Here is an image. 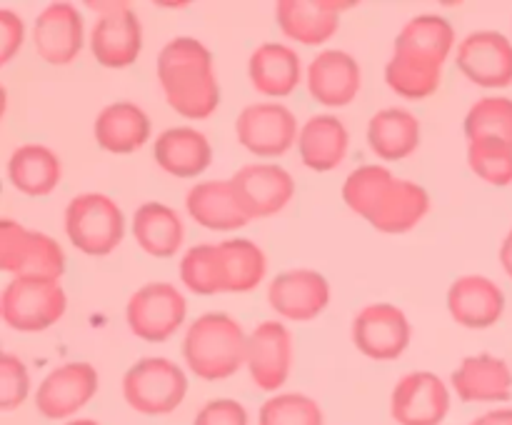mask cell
Returning a JSON list of instances; mask_svg holds the SVG:
<instances>
[{
  "instance_id": "484cf974",
  "label": "cell",
  "mask_w": 512,
  "mask_h": 425,
  "mask_svg": "<svg viewBox=\"0 0 512 425\" xmlns=\"http://www.w3.org/2000/svg\"><path fill=\"white\" fill-rule=\"evenodd\" d=\"M153 158L175 178H195L213 160L208 138L195 128H168L153 145Z\"/></svg>"
},
{
  "instance_id": "83f0119b",
  "label": "cell",
  "mask_w": 512,
  "mask_h": 425,
  "mask_svg": "<svg viewBox=\"0 0 512 425\" xmlns=\"http://www.w3.org/2000/svg\"><path fill=\"white\" fill-rule=\"evenodd\" d=\"M150 138V118L135 103L120 100L100 110L95 118V140L103 150L128 155Z\"/></svg>"
},
{
  "instance_id": "f546056e",
  "label": "cell",
  "mask_w": 512,
  "mask_h": 425,
  "mask_svg": "<svg viewBox=\"0 0 512 425\" xmlns=\"http://www.w3.org/2000/svg\"><path fill=\"white\" fill-rule=\"evenodd\" d=\"M133 235L153 258H173L185 240V225L170 205L145 203L135 210Z\"/></svg>"
},
{
  "instance_id": "4316f807",
  "label": "cell",
  "mask_w": 512,
  "mask_h": 425,
  "mask_svg": "<svg viewBox=\"0 0 512 425\" xmlns=\"http://www.w3.org/2000/svg\"><path fill=\"white\" fill-rule=\"evenodd\" d=\"M443 63L445 60L423 53V50L395 45L393 58L385 68V80L403 98H430L440 88V80H443Z\"/></svg>"
},
{
  "instance_id": "d4e9b609",
  "label": "cell",
  "mask_w": 512,
  "mask_h": 425,
  "mask_svg": "<svg viewBox=\"0 0 512 425\" xmlns=\"http://www.w3.org/2000/svg\"><path fill=\"white\" fill-rule=\"evenodd\" d=\"M250 83L258 93L270 98H285L293 93L303 75L300 55L280 43H263L253 50L248 63Z\"/></svg>"
},
{
  "instance_id": "2e32d148",
  "label": "cell",
  "mask_w": 512,
  "mask_h": 425,
  "mask_svg": "<svg viewBox=\"0 0 512 425\" xmlns=\"http://www.w3.org/2000/svg\"><path fill=\"white\" fill-rule=\"evenodd\" d=\"M90 48L95 60L105 68H125L138 60L143 50V25L138 15L123 3H115L113 10L100 15L90 33Z\"/></svg>"
},
{
  "instance_id": "4fadbf2b",
  "label": "cell",
  "mask_w": 512,
  "mask_h": 425,
  "mask_svg": "<svg viewBox=\"0 0 512 425\" xmlns=\"http://www.w3.org/2000/svg\"><path fill=\"white\" fill-rule=\"evenodd\" d=\"M98 393V373L90 363H65L45 375L35 393V408L43 418L63 420L78 413Z\"/></svg>"
},
{
  "instance_id": "603a6c76",
  "label": "cell",
  "mask_w": 512,
  "mask_h": 425,
  "mask_svg": "<svg viewBox=\"0 0 512 425\" xmlns=\"http://www.w3.org/2000/svg\"><path fill=\"white\" fill-rule=\"evenodd\" d=\"M190 218L210 230H240L250 223L230 180H205L190 188L185 198Z\"/></svg>"
},
{
  "instance_id": "7bdbcfd3",
  "label": "cell",
  "mask_w": 512,
  "mask_h": 425,
  "mask_svg": "<svg viewBox=\"0 0 512 425\" xmlns=\"http://www.w3.org/2000/svg\"><path fill=\"white\" fill-rule=\"evenodd\" d=\"M65 425H100L98 420H90V418H80V420H70V423Z\"/></svg>"
},
{
  "instance_id": "1f68e13d",
  "label": "cell",
  "mask_w": 512,
  "mask_h": 425,
  "mask_svg": "<svg viewBox=\"0 0 512 425\" xmlns=\"http://www.w3.org/2000/svg\"><path fill=\"white\" fill-rule=\"evenodd\" d=\"M218 255L220 273H223V293H250L265 278L268 260L253 240H225L218 245Z\"/></svg>"
},
{
  "instance_id": "e0dca14e",
  "label": "cell",
  "mask_w": 512,
  "mask_h": 425,
  "mask_svg": "<svg viewBox=\"0 0 512 425\" xmlns=\"http://www.w3.org/2000/svg\"><path fill=\"white\" fill-rule=\"evenodd\" d=\"M268 300L280 318L305 323L328 308L330 285L315 270H285L270 283Z\"/></svg>"
},
{
  "instance_id": "f35d334b",
  "label": "cell",
  "mask_w": 512,
  "mask_h": 425,
  "mask_svg": "<svg viewBox=\"0 0 512 425\" xmlns=\"http://www.w3.org/2000/svg\"><path fill=\"white\" fill-rule=\"evenodd\" d=\"M193 425H248V410L233 398L210 400L195 415Z\"/></svg>"
},
{
  "instance_id": "8fae6325",
  "label": "cell",
  "mask_w": 512,
  "mask_h": 425,
  "mask_svg": "<svg viewBox=\"0 0 512 425\" xmlns=\"http://www.w3.org/2000/svg\"><path fill=\"white\" fill-rule=\"evenodd\" d=\"M448 410V385L430 370H415L400 378L390 398V413L398 425H440Z\"/></svg>"
},
{
  "instance_id": "30bf717a",
  "label": "cell",
  "mask_w": 512,
  "mask_h": 425,
  "mask_svg": "<svg viewBox=\"0 0 512 425\" xmlns=\"http://www.w3.org/2000/svg\"><path fill=\"white\" fill-rule=\"evenodd\" d=\"M410 323L398 305L375 303L353 320V343L365 358L395 360L408 350Z\"/></svg>"
},
{
  "instance_id": "8992f818",
  "label": "cell",
  "mask_w": 512,
  "mask_h": 425,
  "mask_svg": "<svg viewBox=\"0 0 512 425\" xmlns=\"http://www.w3.org/2000/svg\"><path fill=\"white\" fill-rule=\"evenodd\" d=\"M0 268L13 278L60 280L65 255L50 235L25 225L3 220L0 223Z\"/></svg>"
},
{
  "instance_id": "ba28073f",
  "label": "cell",
  "mask_w": 512,
  "mask_h": 425,
  "mask_svg": "<svg viewBox=\"0 0 512 425\" xmlns=\"http://www.w3.org/2000/svg\"><path fill=\"white\" fill-rule=\"evenodd\" d=\"M188 303L183 293L170 283H148L135 290L125 308L130 330L148 343H163L173 338L183 325Z\"/></svg>"
},
{
  "instance_id": "7a4b0ae2",
  "label": "cell",
  "mask_w": 512,
  "mask_h": 425,
  "mask_svg": "<svg viewBox=\"0 0 512 425\" xmlns=\"http://www.w3.org/2000/svg\"><path fill=\"white\" fill-rule=\"evenodd\" d=\"M158 80L175 113L203 120L220 103V85L213 73V55L200 40L175 38L160 50Z\"/></svg>"
},
{
  "instance_id": "74e56055",
  "label": "cell",
  "mask_w": 512,
  "mask_h": 425,
  "mask_svg": "<svg viewBox=\"0 0 512 425\" xmlns=\"http://www.w3.org/2000/svg\"><path fill=\"white\" fill-rule=\"evenodd\" d=\"M30 393L28 368L13 353L0 355V408L15 410Z\"/></svg>"
},
{
  "instance_id": "836d02e7",
  "label": "cell",
  "mask_w": 512,
  "mask_h": 425,
  "mask_svg": "<svg viewBox=\"0 0 512 425\" xmlns=\"http://www.w3.org/2000/svg\"><path fill=\"white\" fill-rule=\"evenodd\" d=\"M453 43L455 30L443 15H418V18L408 20L395 38V45L400 48L423 50L440 60H448Z\"/></svg>"
},
{
  "instance_id": "d6a6232c",
  "label": "cell",
  "mask_w": 512,
  "mask_h": 425,
  "mask_svg": "<svg viewBox=\"0 0 512 425\" xmlns=\"http://www.w3.org/2000/svg\"><path fill=\"white\" fill-rule=\"evenodd\" d=\"M465 138L473 140H503L512 145V100L503 95H490L473 103L465 115Z\"/></svg>"
},
{
  "instance_id": "4dcf8cb0",
  "label": "cell",
  "mask_w": 512,
  "mask_h": 425,
  "mask_svg": "<svg viewBox=\"0 0 512 425\" xmlns=\"http://www.w3.org/2000/svg\"><path fill=\"white\" fill-rule=\"evenodd\" d=\"M368 143L385 160L408 158L420 145V120L403 108L380 110L370 118Z\"/></svg>"
},
{
  "instance_id": "5b68a950",
  "label": "cell",
  "mask_w": 512,
  "mask_h": 425,
  "mask_svg": "<svg viewBox=\"0 0 512 425\" xmlns=\"http://www.w3.org/2000/svg\"><path fill=\"white\" fill-rule=\"evenodd\" d=\"M188 393V378L168 358H143L123 378L125 403L143 415H168Z\"/></svg>"
},
{
  "instance_id": "7402d4cb",
  "label": "cell",
  "mask_w": 512,
  "mask_h": 425,
  "mask_svg": "<svg viewBox=\"0 0 512 425\" xmlns=\"http://www.w3.org/2000/svg\"><path fill=\"white\" fill-rule=\"evenodd\" d=\"M450 383L465 403H503L512 395V370L495 355H470L455 368Z\"/></svg>"
},
{
  "instance_id": "e575fe53",
  "label": "cell",
  "mask_w": 512,
  "mask_h": 425,
  "mask_svg": "<svg viewBox=\"0 0 512 425\" xmlns=\"http://www.w3.org/2000/svg\"><path fill=\"white\" fill-rule=\"evenodd\" d=\"M258 425H325V415L310 395L278 393L260 405Z\"/></svg>"
},
{
  "instance_id": "7c38bea8",
  "label": "cell",
  "mask_w": 512,
  "mask_h": 425,
  "mask_svg": "<svg viewBox=\"0 0 512 425\" xmlns=\"http://www.w3.org/2000/svg\"><path fill=\"white\" fill-rule=\"evenodd\" d=\"M250 378L265 393L280 390L293 368V335L280 320H265L248 335Z\"/></svg>"
},
{
  "instance_id": "6da1fadb",
  "label": "cell",
  "mask_w": 512,
  "mask_h": 425,
  "mask_svg": "<svg viewBox=\"0 0 512 425\" xmlns=\"http://www.w3.org/2000/svg\"><path fill=\"white\" fill-rule=\"evenodd\" d=\"M343 200L353 213L388 235L410 233L430 210V195L413 180H398L383 165L353 170L343 185Z\"/></svg>"
},
{
  "instance_id": "9c48e42d",
  "label": "cell",
  "mask_w": 512,
  "mask_h": 425,
  "mask_svg": "<svg viewBox=\"0 0 512 425\" xmlns=\"http://www.w3.org/2000/svg\"><path fill=\"white\" fill-rule=\"evenodd\" d=\"M240 145L260 158L285 155L298 140V120L293 110L280 103L248 105L235 120Z\"/></svg>"
},
{
  "instance_id": "ffe728a7",
  "label": "cell",
  "mask_w": 512,
  "mask_h": 425,
  "mask_svg": "<svg viewBox=\"0 0 512 425\" xmlns=\"http://www.w3.org/2000/svg\"><path fill=\"white\" fill-rule=\"evenodd\" d=\"M353 8V3L340 0H280L275 5V18L288 38L303 45H320L335 35L340 13Z\"/></svg>"
},
{
  "instance_id": "3957f363",
  "label": "cell",
  "mask_w": 512,
  "mask_h": 425,
  "mask_svg": "<svg viewBox=\"0 0 512 425\" xmlns=\"http://www.w3.org/2000/svg\"><path fill=\"white\" fill-rule=\"evenodd\" d=\"M183 358L203 380H225L248 360V335L228 313H205L183 338Z\"/></svg>"
},
{
  "instance_id": "44dd1931",
  "label": "cell",
  "mask_w": 512,
  "mask_h": 425,
  "mask_svg": "<svg viewBox=\"0 0 512 425\" xmlns=\"http://www.w3.org/2000/svg\"><path fill=\"white\" fill-rule=\"evenodd\" d=\"M448 310L465 328H490L505 313V293L483 275H463L448 290Z\"/></svg>"
},
{
  "instance_id": "ac0fdd59",
  "label": "cell",
  "mask_w": 512,
  "mask_h": 425,
  "mask_svg": "<svg viewBox=\"0 0 512 425\" xmlns=\"http://www.w3.org/2000/svg\"><path fill=\"white\" fill-rule=\"evenodd\" d=\"M83 15L70 3H53L38 15L33 28L35 53L50 65H68L83 50Z\"/></svg>"
},
{
  "instance_id": "d590c367",
  "label": "cell",
  "mask_w": 512,
  "mask_h": 425,
  "mask_svg": "<svg viewBox=\"0 0 512 425\" xmlns=\"http://www.w3.org/2000/svg\"><path fill=\"white\" fill-rule=\"evenodd\" d=\"M180 278H183L185 288L198 295L223 293L218 245H193L180 260Z\"/></svg>"
},
{
  "instance_id": "f1b7e54d",
  "label": "cell",
  "mask_w": 512,
  "mask_h": 425,
  "mask_svg": "<svg viewBox=\"0 0 512 425\" xmlns=\"http://www.w3.org/2000/svg\"><path fill=\"white\" fill-rule=\"evenodd\" d=\"M8 178L23 195L43 198L58 188L60 178H63V163L45 145H20L8 160Z\"/></svg>"
},
{
  "instance_id": "cb8c5ba5",
  "label": "cell",
  "mask_w": 512,
  "mask_h": 425,
  "mask_svg": "<svg viewBox=\"0 0 512 425\" xmlns=\"http://www.w3.org/2000/svg\"><path fill=\"white\" fill-rule=\"evenodd\" d=\"M348 145V128L335 115H313L298 135L300 160L315 173H330L338 168L345 160Z\"/></svg>"
},
{
  "instance_id": "277c9868",
  "label": "cell",
  "mask_w": 512,
  "mask_h": 425,
  "mask_svg": "<svg viewBox=\"0 0 512 425\" xmlns=\"http://www.w3.org/2000/svg\"><path fill=\"white\" fill-rule=\"evenodd\" d=\"M65 233L85 255H108L125 235V215L113 198L103 193H83L65 208Z\"/></svg>"
},
{
  "instance_id": "b9f144b4",
  "label": "cell",
  "mask_w": 512,
  "mask_h": 425,
  "mask_svg": "<svg viewBox=\"0 0 512 425\" xmlns=\"http://www.w3.org/2000/svg\"><path fill=\"white\" fill-rule=\"evenodd\" d=\"M500 263H503L505 273L512 278V228H510L508 238H505L503 245H500Z\"/></svg>"
},
{
  "instance_id": "ab89813d",
  "label": "cell",
  "mask_w": 512,
  "mask_h": 425,
  "mask_svg": "<svg viewBox=\"0 0 512 425\" xmlns=\"http://www.w3.org/2000/svg\"><path fill=\"white\" fill-rule=\"evenodd\" d=\"M0 33H3V55H0V63H10L13 55L18 53L20 45L25 38V25L13 10H0Z\"/></svg>"
},
{
  "instance_id": "d6986e66",
  "label": "cell",
  "mask_w": 512,
  "mask_h": 425,
  "mask_svg": "<svg viewBox=\"0 0 512 425\" xmlns=\"http://www.w3.org/2000/svg\"><path fill=\"white\" fill-rule=\"evenodd\" d=\"M363 85L358 60L345 50H323L308 68V90L313 100L328 108L353 103Z\"/></svg>"
},
{
  "instance_id": "60d3db41",
  "label": "cell",
  "mask_w": 512,
  "mask_h": 425,
  "mask_svg": "<svg viewBox=\"0 0 512 425\" xmlns=\"http://www.w3.org/2000/svg\"><path fill=\"white\" fill-rule=\"evenodd\" d=\"M473 425H512V408L490 410V413L475 418Z\"/></svg>"
},
{
  "instance_id": "9a60e30c",
  "label": "cell",
  "mask_w": 512,
  "mask_h": 425,
  "mask_svg": "<svg viewBox=\"0 0 512 425\" xmlns=\"http://www.w3.org/2000/svg\"><path fill=\"white\" fill-rule=\"evenodd\" d=\"M245 213L253 218H273L293 200L295 180L280 165H245L230 178Z\"/></svg>"
},
{
  "instance_id": "5bb4252c",
  "label": "cell",
  "mask_w": 512,
  "mask_h": 425,
  "mask_svg": "<svg viewBox=\"0 0 512 425\" xmlns=\"http://www.w3.org/2000/svg\"><path fill=\"white\" fill-rule=\"evenodd\" d=\"M460 73L480 88L512 85V43L503 33L478 30L460 43L455 55Z\"/></svg>"
},
{
  "instance_id": "52a82bcc",
  "label": "cell",
  "mask_w": 512,
  "mask_h": 425,
  "mask_svg": "<svg viewBox=\"0 0 512 425\" xmlns=\"http://www.w3.org/2000/svg\"><path fill=\"white\" fill-rule=\"evenodd\" d=\"M65 290L60 280L13 278L3 290V320L20 333H40L65 313Z\"/></svg>"
},
{
  "instance_id": "8d00e7d4",
  "label": "cell",
  "mask_w": 512,
  "mask_h": 425,
  "mask_svg": "<svg viewBox=\"0 0 512 425\" xmlns=\"http://www.w3.org/2000/svg\"><path fill=\"white\" fill-rule=\"evenodd\" d=\"M468 165L480 180L490 185L512 183V145L503 140H473L468 143Z\"/></svg>"
}]
</instances>
